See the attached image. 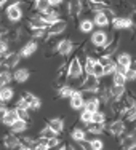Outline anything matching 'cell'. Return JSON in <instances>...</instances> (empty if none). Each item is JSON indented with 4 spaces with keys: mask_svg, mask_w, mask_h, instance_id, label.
Here are the masks:
<instances>
[{
    "mask_svg": "<svg viewBox=\"0 0 136 150\" xmlns=\"http://www.w3.org/2000/svg\"><path fill=\"white\" fill-rule=\"evenodd\" d=\"M11 77H13V81H16V83H26L31 78V70L26 69V67H18L11 72Z\"/></svg>",
    "mask_w": 136,
    "mask_h": 150,
    "instance_id": "13",
    "label": "cell"
},
{
    "mask_svg": "<svg viewBox=\"0 0 136 150\" xmlns=\"http://www.w3.org/2000/svg\"><path fill=\"white\" fill-rule=\"evenodd\" d=\"M99 88H101V80L96 78L95 75H85L83 81L80 85V91H93L98 93Z\"/></svg>",
    "mask_w": 136,
    "mask_h": 150,
    "instance_id": "3",
    "label": "cell"
},
{
    "mask_svg": "<svg viewBox=\"0 0 136 150\" xmlns=\"http://www.w3.org/2000/svg\"><path fill=\"white\" fill-rule=\"evenodd\" d=\"M5 113H6V110H0V125H2L3 118H5Z\"/></svg>",
    "mask_w": 136,
    "mask_h": 150,
    "instance_id": "39",
    "label": "cell"
},
{
    "mask_svg": "<svg viewBox=\"0 0 136 150\" xmlns=\"http://www.w3.org/2000/svg\"><path fill=\"white\" fill-rule=\"evenodd\" d=\"M3 13H5V19L8 21L10 24H13V26H18V24L24 19V10H23V6H21L19 2H13V3H10V5H6V8L3 10Z\"/></svg>",
    "mask_w": 136,
    "mask_h": 150,
    "instance_id": "1",
    "label": "cell"
},
{
    "mask_svg": "<svg viewBox=\"0 0 136 150\" xmlns=\"http://www.w3.org/2000/svg\"><path fill=\"white\" fill-rule=\"evenodd\" d=\"M93 75H95L96 78H99V80H103V78H104V67H103L99 62L95 66V70H93Z\"/></svg>",
    "mask_w": 136,
    "mask_h": 150,
    "instance_id": "33",
    "label": "cell"
},
{
    "mask_svg": "<svg viewBox=\"0 0 136 150\" xmlns=\"http://www.w3.org/2000/svg\"><path fill=\"white\" fill-rule=\"evenodd\" d=\"M135 150H136V149H135Z\"/></svg>",
    "mask_w": 136,
    "mask_h": 150,
    "instance_id": "43",
    "label": "cell"
},
{
    "mask_svg": "<svg viewBox=\"0 0 136 150\" xmlns=\"http://www.w3.org/2000/svg\"><path fill=\"white\" fill-rule=\"evenodd\" d=\"M125 80H127V85L128 83H133V81H136V72H133V70L128 69L127 74H125Z\"/></svg>",
    "mask_w": 136,
    "mask_h": 150,
    "instance_id": "36",
    "label": "cell"
},
{
    "mask_svg": "<svg viewBox=\"0 0 136 150\" xmlns=\"http://www.w3.org/2000/svg\"><path fill=\"white\" fill-rule=\"evenodd\" d=\"M37 136H38V137H43V139H53V137H58V134H56V133H55V131H53L50 126H46V125H45L43 128H42L40 131H38V134H37Z\"/></svg>",
    "mask_w": 136,
    "mask_h": 150,
    "instance_id": "29",
    "label": "cell"
},
{
    "mask_svg": "<svg viewBox=\"0 0 136 150\" xmlns=\"http://www.w3.org/2000/svg\"><path fill=\"white\" fill-rule=\"evenodd\" d=\"M0 139H2V144H3V149L5 150H16V149H19V145H21L19 136L11 133V131L6 133V134H3Z\"/></svg>",
    "mask_w": 136,
    "mask_h": 150,
    "instance_id": "4",
    "label": "cell"
},
{
    "mask_svg": "<svg viewBox=\"0 0 136 150\" xmlns=\"http://www.w3.org/2000/svg\"><path fill=\"white\" fill-rule=\"evenodd\" d=\"M106 133H109L114 137H120L123 133H127V123L123 120H114L106 125Z\"/></svg>",
    "mask_w": 136,
    "mask_h": 150,
    "instance_id": "2",
    "label": "cell"
},
{
    "mask_svg": "<svg viewBox=\"0 0 136 150\" xmlns=\"http://www.w3.org/2000/svg\"><path fill=\"white\" fill-rule=\"evenodd\" d=\"M64 150H77V149L74 147L72 144H66V149H64Z\"/></svg>",
    "mask_w": 136,
    "mask_h": 150,
    "instance_id": "40",
    "label": "cell"
},
{
    "mask_svg": "<svg viewBox=\"0 0 136 150\" xmlns=\"http://www.w3.org/2000/svg\"><path fill=\"white\" fill-rule=\"evenodd\" d=\"M46 126H50L56 134H63L64 133V128H66V123H64L63 118H50L46 120Z\"/></svg>",
    "mask_w": 136,
    "mask_h": 150,
    "instance_id": "18",
    "label": "cell"
},
{
    "mask_svg": "<svg viewBox=\"0 0 136 150\" xmlns=\"http://www.w3.org/2000/svg\"><path fill=\"white\" fill-rule=\"evenodd\" d=\"M77 145H78V149H80V150H93L91 141H88V139H83V141H80Z\"/></svg>",
    "mask_w": 136,
    "mask_h": 150,
    "instance_id": "35",
    "label": "cell"
},
{
    "mask_svg": "<svg viewBox=\"0 0 136 150\" xmlns=\"http://www.w3.org/2000/svg\"><path fill=\"white\" fill-rule=\"evenodd\" d=\"M112 86H120V88H127V80H125V77L123 75H120V74H114L112 77Z\"/></svg>",
    "mask_w": 136,
    "mask_h": 150,
    "instance_id": "30",
    "label": "cell"
},
{
    "mask_svg": "<svg viewBox=\"0 0 136 150\" xmlns=\"http://www.w3.org/2000/svg\"><path fill=\"white\" fill-rule=\"evenodd\" d=\"M106 113H104V110H98V112H95L93 113V117H91V123H98V125H106Z\"/></svg>",
    "mask_w": 136,
    "mask_h": 150,
    "instance_id": "32",
    "label": "cell"
},
{
    "mask_svg": "<svg viewBox=\"0 0 136 150\" xmlns=\"http://www.w3.org/2000/svg\"><path fill=\"white\" fill-rule=\"evenodd\" d=\"M29 126L31 125L27 123V121H23V120H18V121H15V123L10 126V131L11 133H15V134H23V133H26L27 129H29Z\"/></svg>",
    "mask_w": 136,
    "mask_h": 150,
    "instance_id": "22",
    "label": "cell"
},
{
    "mask_svg": "<svg viewBox=\"0 0 136 150\" xmlns=\"http://www.w3.org/2000/svg\"><path fill=\"white\" fill-rule=\"evenodd\" d=\"M67 30V19H59L56 21L53 26L48 27V35H53V37H59L61 34Z\"/></svg>",
    "mask_w": 136,
    "mask_h": 150,
    "instance_id": "14",
    "label": "cell"
},
{
    "mask_svg": "<svg viewBox=\"0 0 136 150\" xmlns=\"http://www.w3.org/2000/svg\"><path fill=\"white\" fill-rule=\"evenodd\" d=\"M91 145H93V150H104V141L99 137H95L91 141Z\"/></svg>",
    "mask_w": 136,
    "mask_h": 150,
    "instance_id": "34",
    "label": "cell"
},
{
    "mask_svg": "<svg viewBox=\"0 0 136 150\" xmlns=\"http://www.w3.org/2000/svg\"><path fill=\"white\" fill-rule=\"evenodd\" d=\"M77 27H78V30L85 35H91L93 32H95V23H93L91 18H82V19L78 21Z\"/></svg>",
    "mask_w": 136,
    "mask_h": 150,
    "instance_id": "16",
    "label": "cell"
},
{
    "mask_svg": "<svg viewBox=\"0 0 136 150\" xmlns=\"http://www.w3.org/2000/svg\"><path fill=\"white\" fill-rule=\"evenodd\" d=\"M11 81H13L11 70L3 69V66H2V69H0V88H3V86H10V83H11Z\"/></svg>",
    "mask_w": 136,
    "mask_h": 150,
    "instance_id": "23",
    "label": "cell"
},
{
    "mask_svg": "<svg viewBox=\"0 0 136 150\" xmlns=\"http://www.w3.org/2000/svg\"><path fill=\"white\" fill-rule=\"evenodd\" d=\"M131 59H133V56L130 54V53L127 51H119L115 56H114V61H115V64H119V66H123V67H130L131 64Z\"/></svg>",
    "mask_w": 136,
    "mask_h": 150,
    "instance_id": "17",
    "label": "cell"
},
{
    "mask_svg": "<svg viewBox=\"0 0 136 150\" xmlns=\"http://www.w3.org/2000/svg\"><path fill=\"white\" fill-rule=\"evenodd\" d=\"M37 50H38L37 40H29L24 46H21V48H19V54H21V58H31L32 54L37 53Z\"/></svg>",
    "mask_w": 136,
    "mask_h": 150,
    "instance_id": "15",
    "label": "cell"
},
{
    "mask_svg": "<svg viewBox=\"0 0 136 150\" xmlns=\"http://www.w3.org/2000/svg\"><path fill=\"white\" fill-rule=\"evenodd\" d=\"M131 134H133V136H135V137H136V129H135V131H133V133H131Z\"/></svg>",
    "mask_w": 136,
    "mask_h": 150,
    "instance_id": "41",
    "label": "cell"
},
{
    "mask_svg": "<svg viewBox=\"0 0 136 150\" xmlns=\"http://www.w3.org/2000/svg\"><path fill=\"white\" fill-rule=\"evenodd\" d=\"M21 54H19V51H13V53H10V54H6L5 58H3V69H6V70H15L18 69V64L21 62Z\"/></svg>",
    "mask_w": 136,
    "mask_h": 150,
    "instance_id": "7",
    "label": "cell"
},
{
    "mask_svg": "<svg viewBox=\"0 0 136 150\" xmlns=\"http://www.w3.org/2000/svg\"><path fill=\"white\" fill-rule=\"evenodd\" d=\"M64 149H66V142L61 141V142H58L56 145H53V147H48L46 150H64Z\"/></svg>",
    "mask_w": 136,
    "mask_h": 150,
    "instance_id": "38",
    "label": "cell"
},
{
    "mask_svg": "<svg viewBox=\"0 0 136 150\" xmlns=\"http://www.w3.org/2000/svg\"><path fill=\"white\" fill-rule=\"evenodd\" d=\"M21 98H23L24 101L27 102V105H29V110H31V112H38V110H40V107H42L40 98H37L35 94H32V93H29V91H24Z\"/></svg>",
    "mask_w": 136,
    "mask_h": 150,
    "instance_id": "10",
    "label": "cell"
},
{
    "mask_svg": "<svg viewBox=\"0 0 136 150\" xmlns=\"http://www.w3.org/2000/svg\"><path fill=\"white\" fill-rule=\"evenodd\" d=\"M13 99H15V90H13L11 86L0 88V101L6 102V104H11Z\"/></svg>",
    "mask_w": 136,
    "mask_h": 150,
    "instance_id": "21",
    "label": "cell"
},
{
    "mask_svg": "<svg viewBox=\"0 0 136 150\" xmlns=\"http://www.w3.org/2000/svg\"><path fill=\"white\" fill-rule=\"evenodd\" d=\"M0 59H2V53H0Z\"/></svg>",
    "mask_w": 136,
    "mask_h": 150,
    "instance_id": "42",
    "label": "cell"
},
{
    "mask_svg": "<svg viewBox=\"0 0 136 150\" xmlns=\"http://www.w3.org/2000/svg\"><path fill=\"white\" fill-rule=\"evenodd\" d=\"M69 107H70V110H74V112H82V110H83L85 99H83V96H82V91L80 90H77L72 96H70Z\"/></svg>",
    "mask_w": 136,
    "mask_h": 150,
    "instance_id": "9",
    "label": "cell"
},
{
    "mask_svg": "<svg viewBox=\"0 0 136 150\" xmlns=\"http://www.w3.org/2000/svg\"><path fill=\"white\" fill-rule=\"evenodd\" d=\"M98 64V58H93V56H88L83 62V74L85 75H93V70H95V66Z\"/></svg>",
    "mask_w": 136,
    "mask_h": 150,
    "instance_id": "25",
    "label": "cell"
},
{
    "mask_svg": "<svg viewBox=\"0 0 136 150\" xmlns=\"http://www.w3.org/2000/svg\"><path fill=\"white\" fill-rule=\"evenodd\" d=\"M67 75L69 78H80L83 75V66L77 59V56H72V59L67 62Z\"/></svg>",
    "mask_w": 136,
    "mask_h": 150,
    "instance_id": "5",
    "label": "cell"
},
{
    "mask_svg": "<svg viewBox=\"0 0 136 150\" xmlns=\"http://www.w3.org/2000/svg\"><path fill=\"white\" fill-rule=\"evenodd\" d=\"M98 62L101 64L103 67H106L107 64L114 62V58H110V56H99V58H98Z\"/></svg>",
    "mask_w": 136,
    "mask_h": 150,
    "instance_id": "37",
    "label": "cell"
},
{
    "mask_svg": "<svg viewBox=\"0 0 136 150\" xmlns=\"http://www.w3.org/2000/svg\"><path fill=\"white\" fill-rule=\"evenodd\" d=\"M91 117H93V113H91V112L82 110L80 115H78V123L82 125V128H85V129H87V125H90V123H91Z\"/></svg>",
    "mask_w": 136,
    "mask_h": 150,
    "instance_id": "27",
    "label": "cell"
},
{
    "mask_svg": "<svg viewBox=\"0 0 136 150\" xmlns=\"http://www.w3.org/2000/svg\"><path fill=\"white\" fill-rule=\"evenodd\" d=\"M119 145L122 150H135L136 149V137L133 134L123 133L119 137Z\"/></svg>",
    "mask_w": 136,
    "mask_h": 150,
    "instance_id": "12",
    "label": "cell"
},
{
    "mask_svg": "<svg viewBox=\"0 0 136 150\" xmlns=\"http://www.w3.org/2000/svg\"><path fill=\"white\" fill-rule=\"evenodd\" d=\"M101 107H103V105H101V101H99V98H98V96H95V98H90V99H87V101H85L83 110L95 113V112H98V110H101Z\"/></svg>",
    "mask_w": 136,
    "mask_h": 150,
    "instance_id": "19",
    "label": "cell"
},
{
    "mask_svg": "<svg viewBox=\"0 0 136 150\" xmlns=\"http://www.w3.org/2000/svg\"><path fill=\"white\" fill-rule=\"evenodd\" d=\"M75 91H77L75 88H72V86H69V85H66L64 88H61V90L58 91V96H59V99H70V96H72Z\"/></svg>",
    "mask_w": 136,
    "mask_h": 150,
    "instance_id": "28",
    "label": "cell"
},
{
    "mask_svg": "<svg viewBox=\"0 0 136 150\" xmlns=\"http://www.w3.org/2000/svg\"><path fill=\"white\" fill-rule=\"evenodd\" d=\"M87 133L93 136H101L106 133V125H98V123H90L87 125Z\"/></svg>",
    "mask_w": 136,
    "mask_h": 150,
    "instance_id": "26",
    "label": "cell"
},
{
    "mask_svg": "<svg viewBox=\"0 0 136 150\" xmlns=\"http://www.w3.org/2000/svg\"><path fill=\"white\" fill-rule=\"evenodd\" d=\"M19 118H18V112H16V109L15 107H10L8 110H6V113H5V118H3L2 121V125L3 126H6V128H10L15 121H18Z\"/></svg>",
    "mask_w": 136,
    "mask_h": 150,
    "instance_id": "20",
    "label": "cell"
},
{
    "mask_svg": "<svg viewBox=\"0 0 136 150\" xmlns=\"http://www.w3.org/2000/svg\"><path fill=\"white\" fill-rule=\"evenodd\" d=\"M70 137H72L74 142H77V144H78L80 141L87 139V129H85V128H82V126L74 128V129L70 131Z\"/></svg>",
    "mask_w": 136,
    "mask_h": 150,
    "instance_id": "24",
    "label": "cell"
},
{
    "mask_svg": "<svg viewBox=\"0 0 136 150\" xmlns=\"http://www.w3.org/2000/svg\"><path fill=\"white\" fill-rule=\"evenodd\" d=\"M74 51H75V43L69 38H63L58 43V48H56V54L59 56H69Z\"/></svg>",
    "mask_w": 136,
    "mask_h": 150,
    "instance_id": "8",
    "label": "cell"
},
{
    "mask_svg": "<svg viewBox=\"0 0 136 150\" xmlns=\"http://www.w3.org/2000/svg\"><path fill=\"white\" fill-rule=\"evenodd\" d=\"M112 30H131L133 29V23L128 16H115L110 23Z\"/></svg>",
    "mask_w": 136,
    "mask_h": 150,
    "instance_id": "6",
    "label": "cell"
},
{
    "mask_svg": "<svg viewBox=\"0 0 136 150\" xmlns=\"http://www.w3.org/2000/svg\"><path fill=\"white\" fill-rule=\"evenodd\" d=\"M106 38H107V32L98 29L90 35V43L95 48H103V46H106Z\"/></svg>",
    "mask_w": 136,
    "mask_h": 150,
    "instance_id": "11",
    "label": "cell"
},
{
    "mask_svg": "<svg viewBox=\"0 0 136 150\" xmlns=\"http://www.w3.org/2000/svg\"><path fill=\"white\" fill-rule=\"evenodd\" d=\"M31 37H32V40H46V37H48V30L46 29L31 30Z\"/></svg>",
    "mask_w": 136,
    "mask_h": 150,
    "instance_id": "31",
    "label": "cell"
}]
</instances>
